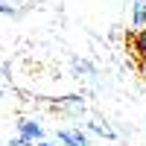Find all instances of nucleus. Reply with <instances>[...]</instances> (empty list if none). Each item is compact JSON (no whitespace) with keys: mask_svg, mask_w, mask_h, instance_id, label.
I'll list each match as a JSON object with an SVG mask.
<instances>
[{"mask_svg":"<svg viewBox=\"0 0 146 146\" xmlns=\"http://www.w3.org/2000/svg\"><path fill=\"white\" fill-rule=\"evenodd\" d=\"M131 47H135V56H137V58L146 56V29H137V35H135V41H131Z\"/></svg>","mask_w":146,"mask_h":146,"instance_id":"obj_6","label":"nucleus"},{"mask_svg":"<svg viewBox=\"0 0 146 146\" xmlns=\"http://www.w3.org/2000/svg\"><path fill=\"white\" fill-rule=\"evenodd\" d=\"M62 111H70V114H85V100L82 96H64L62 102H58Z\"/></svg>","mask_w":146,"mask_h":146,"instance_id":"obj_4","label":"nucleus"},{"mask_svg":"<svg viewBox=\"0 0 146 146\" xmlns=\"http://www.w3.org/2000/svg\"><path fill=\"white\" fill-rule=\"evenodd\" d=\"M73 67H76L79 73H94V64L85 62V58H76V62H73Z\"/></svg>","mask_w":146,"mask_h":146,"instance_id":"obj_7","label":"nucleus"},{"mask_svg":"<svg viewBox=\"0 0 146 146\" xmlns=\"http://www.w3.org/2000/svg\"><path fill=\"white\" fill-rule=\"evenodd\" d=\"M88 129L94 131V135H100V137H108V140H114V137H117V135H114V129H111V126H102L100 120H91Z\"/></svg>","mask_w":146,"mask_h":146,"instance_id":"obj_5","label":"nucleus"},{"mask_svg":"<svg viewBox=\"0 0 146 146\" xmlns=\"http://www.w3.org/2000/svg\"><path fill=\"white\" fill-rule=\"evenodd\" d=\"M137 73L146 79V56H143V58H137Z\"/></svg>","mask_w":146,"mask_h":146,"instance_id":"obj_9","label":"nucleus"},{"mask_svg":"<svg viewBox=\"0 0 146 146\" xmlns=\"http://www.w3.org/2000/svg\"><path fill=\"white\" fill-rule=\"evenodd\" d=\"M131 27L146 29V0H135L131 3Z\"/></svg>","mask_w":146,"mask_h":146,"instance_id":"obj_3","label":"nucleus"},{"mask_svg":"<svg viewBox=\"0 0 146 146\" xmlns=\"http://www.w3.org/2000/svg\"><path fill=\"white\" fill-rule=\"evenodd\" d=\"M9 146H38V143H32V140H23V137H15Z\"/></svg>","mask_w":146,"mask_h":146,"instance_id":"obj_8","label":"nucleus"},{"mask_svg":"<svg viewBox=\"0 0 146 146\" xmlns=\"http://www.w3.org/2000/svg\"><path fill=\"white\" fill-rule=\"evenodd\" d=\"M38 146H56V143H50V140H41V143H38Z\"/></svg>","mask_w":146,"mask_h":146,"instance_id":"obj_10","label":"nucleus"},{"mask_svg":"<svg viewBox=\"0 0 146 146\" xmlns=\"http://www.w3.org/2000/svg\"><path fill=\"white\" fill-rule=\"evenodd\" d=\"M18 137L32 140V143H41V140H44V129H41V123L23 117V120H18Z\"/></svg>","mask_w":146,"mask_h":146,"instance_id":"obj_1","label":"nucleus"},{"mask_svg":"<svg viewBox=\"0 0 146 146\" xmlns=\"http://www.w3.org/2000/svg\"><path fill=\"white\" fill-rule=\"evenodd\" d=\"M58 140L64 146H88V137L82 129H58Z\"/></svg>","mask_w":146,"mask_h":146,"instance_id":"obj_2","label":"nucleus"}]
</instances>
